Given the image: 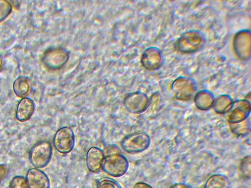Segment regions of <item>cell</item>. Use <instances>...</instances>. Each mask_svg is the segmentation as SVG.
Masks as SVG:
<instances>
[{
    "label": "cell",
    "mask_w": 251,
    "mask_h": 188,
    "mask_svg": "<svg viewBox=\"0 0 251 188\" xmlns=\"http://www.w3.org/2000/svg\"><path fill=\"white\" fill-rule=\"evenodd\" d=\"M171 89L176 99L188 100L193 96L196 87L195 83L191 79L185 76H180L174 81Z\"/></svg>",
    "instance_id": "obj_8"
},
{
    "label": "cell",
    "mask_w": 251,
    "mask_h": 188,
    "mask_svg": "<svg viewBox=\"0 0 251 188\" xmlns=\"http://www.w3.org/2000/svg\"><path fill=\"white\" fill-rule=\"evenodd\" d=\"M3 65V59L2 56L0 55V71L1 70Z\"/></svg>",
    "instance_id": "obj_29"
},
{
    "label": "cell",
    "mask_w": 251,
    "mask_h": 188,
    "mask_svg": "<svg viewBox=\"0 0 251 188\" xmlns=\"http://www.w3.org/2000/svg\"><path fill=\"white\" fill-rule=\"evenodd\" d=\"M229 182L227 177L221 174L210 176L204 186V188H228Z\"/></svg>",
    "instance_id": "obj_17"
},
{
    "label": "cell",
    "mask_w": 251,
    "mask_h": 188,
    "mask_svg": "<svg viewBox=\"0 0 251 188\" xmlns=\"http://www.w3.org/2000/svg\"><path fill=\"white\" fill-rule=\"evenodd\" d=\"M13 7L6 0H0V23L5 20L11 13Z\"/></svg>",
    "instance_id": "obj_22"
},
{
    "label": "cell",
    "mask_w": 251,
    "mask_h": 188,
    "mask_svg": "<svg viewBox=\"0 0 251 188\" xmlns=\"http://www.w3.org/2000/svg\"><path fill=\"white\" fill-rule=\"evenodd\" d=\"M105 155L103 150L97 146H92L87 151L86 155V165L91 172L96 173L102 168Z\"/></svg>",
    "instance_id": "obj_13"
},
{
    "label": "cell",
    "mask_w": 251,
    "mask_h": 188,
    "mask_svg": "<svg viewBox=\"0 0 251 188\" xmlns=\"http://www.w3.org/2000/svg\"><path fill=\"white\" fill-rule=\"evenodd\" d=\"M251 157L245 156L241 160L239 164V170L241 174L245 177H250L251 176Z\"/></svg>",
    "instance_id": "obj_23"
},
{
    "label": "cell",
    "mask_w": 251,
    "mask_h": 188,
    "mask_svg": "<svg viewBox=\"0 0 251 188\" xmlns=\"http://www.w3.org/2000/svg\"><path fill=\"white\" fill-rule=\"evenodd\" d=\"M105 156L115 153H121L120 148L116 145H109L103 150Z\"/></svg>",
    "instance_id": "obj_25"
},
{
    "label": "cell",
    "mask_w": 251,
    "mask_h": 188,
    "mask_svg": "<svg viewBox=\"0 0 251 188\" xmlns=\"http://www.w3.org/2000/svg\"><path fill=\"white\" fill-rule=\"evenodd\" d=\"M133 188H153L149 184L144 182H138L134 185Z\"/></svg>",
    "instance_id": "obj_27"
},
{
    "label": "cell",
    "mask_w": 251,
    "mask_h": 188,
    "mask_svg": "<svg viewBox=\"0 0 251 188\" xmlns=\"http://www.w3.org/2000/svg\"><path fill=\"white\" fill-rule=\"evenodd\" d=\"M96 186L97 188H122L118 182L108 177H103L99 180Z\"/></svg>",
    "instance_id": "obj_21"
},
{
    "label": "cell",
    "mask_w": 251,
    "mask_h": 188,
    "mask_svg": "<svg viewBox=\"0 0 251 188\" xmlns=\"http://www.w3.org/2000/svg\"><path fill=\"white\" fill-rule=\"evenodd\" d=\"M69 58V52L62 47H50L44 53L42 61L48 69L57 70L62 68Z\"/></svg>",
    "instance_id": "obj_5"
},
{
    "label": "cell",
    "mask_w": 251,
    "mask_h": 188,
    "mask_svg": "<svg viewBox=\"0 0 251 188\" xmlns=\"http://www.w3.org/2000/svg\"><path fill=\"white\" fill-rule=\"evenodd\" d=\"M233 102L229 95L221 94L215 98L212 107L216 112L225 114L229 110Z\"/></svg>",
    "instance_id": "obj_16"
},
{
    "label": "cell",
    "mask_w": 251,
    "mask_h": 188,
    "mask_svg": "<svg viewBox=\"0 0 251 188\" xmlns=\"http://www.w3.org/2000/svg\"><path fill=\"white\" fill-rule=\"evenodd\" d=\"M26 179L29 188H50V181L48 175L38 168L29 169Z\"/></svg>",
    "instance_id": "obj_12"
},
{
    "label": "cell",
    "mask_w": 251,
    "mask_h": 188,
    "mask_svg": "<svg viewBox=\"0 0 251 188\" xmlns=\"http://www.w3.org/2000/svg\"><path fill=\"white\" fill-rule=\"evenodd\" d=\"M52 146L48 141H41L30 149L29 160L36 168H43L50 163L52 156Z\"/></svg>",
    "instance_id": "obj_2"
},
{
    "label": "cell",
    "mask_w": 251,
    "mask_h": 188,
    "mask_svg": "<svg viewBox=\"0 0 251 188\" xmlns=\"http://www.w3.org/2000/svg\"><path fill=\"white\" fill-rule=\"evenodd\" d=\"M213 94L208 90L198 92L194 97L196 106L201 110H207L212 107L214 100Z\"/></svg>",
    "instance_id": "obj_15"
},
{
    "label": "cell",
    "mask_w": 251,
    "mask_h": 188,
    "mask_svg": "<svg viewBox=\"0 0 251 188\" xmlns=\"http://www.w3.org/2000/svg\"><path fill=\"white\" fill-rule=\"evenodd\" d=\"M230 128L232 132L238 136L248 135L251 131V121L248 118L244 121L230 123Z\"/></svg>",
    "instance_id": "obj_19"
},
{
    "label": "cell",
    "mask_w": 251,
    "mask_h": 188,
    "mask_svg": "<svg viewBox=\"0 0 251 188\" xmlns=\"http://www.w3.org/2000/svg\"><path fill=\"white\" fill-rule=\"evenodd\" d=\"M8 173V168L3 164H0V182L6 176Z\"/></svg>",
    "instance_id": "obj_26"
},
{
    "label": "cell",
    "mask_w": 251,
    "mask_h": 188,
    "mask_svg": "<svg viewBox=\"0 0 251 188\" xmlns=\"http://www.w3.org/2000/svg\"><path fill=\"white\" fill-rule=\"evenodd\" d=\"M161 103V96L160 94L156 92L152 94L149 98L148 111L150 114H153L156 112L160 107Z\"/></svg>",
    "instance_id": "obj_20"
},
{
    "label": "cell",
    "mask_w": 251,
    "mask_h": 188,
    "mask_svg": "<svg viewBox=\"0 0 251 188\" xmlns=\"http://www.w3.org/2000/svg\"><path fill=\"white\" fill-rule=\"evenodd\" d=\"M35 110V105L33 100L30 98L24 97L17 105L16 118L21 122L26 121L31 118Z\"/></svg>",
    "instance_id": "obj_14"
},
{
    "label": "cell",
    "mask_w": 251,
    "mask_h": 188,
    "mask_svg": "<svg viewBox=\"0 0 251 188\" xmlns=\"http://www.w3.org/2000/svg\"><path fill=\"white\" fill-rule=\"evenodd\" d=\"M53 144L59 153L63 154L70 153L75 144V135L73 129L69 126L59 128L54 135Z\"/></svg>",
    "instance_id": "obj_6"
},
{
    "label": "cell",
    "mask_w": 251,
    "mask_h": 188,
    "mask_svg": "<svg viewBox=\"0 0 251 188\" xmlns=\"http://www.w3.org/2000/svg\"><path fill=\"white\" fill-rule=\"evenodd\" d=\"M170 188H193L190 185L182 183H176L173 185Z\"/></svg>",
    "instance_id": "obj_28"
},
{
    "label": "cell",
    "mask_w": 251,
    "mask_h": 188,
    "mask_svg": "<svg viewBox=\"0 0 251 188\" xmlns=\"http://www.w3.org/2000/svg\"><path fill=\"white\" fill-rule=\"evenodd\" d=\"M9 188H29L26 178L17 175L13 177L9 184Z\"/></svg>",
    "instance_id": "obj_24"
},
{
    "label": "cell",
    "mask_w": 251,
    "mask_h": 188,
    "mask_svg": "<svg viewBox=\"0 0 251 188\" xmlns=\"http://www.w3.org/2000/svg\"><path fill=\"white\" fill-rule=\"evenodd\" d=\"M251 103L247 99L233 101L229 110L225 114L229 123H238L247 119L251 113Z\"/></svg>",
    "instance_id": "obj_7"
},
{
    "label": "cell",
    "mask_w": 251,
    "mask_h": 188,
    "mask_svg": "<svg viewBox=\"0 0 251 188\" xmlns=\"http://www.w3.org/2000/svg\"><path fill=\"white\" fill-rule=\"evenodd\" d=\"M233 47L235 53L240 59H249L251 53L250 31L243 30L237 32L233 38Z\"/></svg>",
    "instance_id": "obj_10"
},
{
    "label": "cell",
    "mask_w": 251,
    "mask_h": 188,
    "mask_svg": "<svg viewBox=\"0 0 251 188\" xmlns=\"http://www.w3.org/2000/svg\"><path fill=\"white\" fill-rule=\"evenodd\" d=\"M129 162L122 153H115L105 156L102 166V170L108 175L120 177L128 170Z\"/></svg>",
    "instance_id": "obj_4"
},
{
    "label": "cell",
    "mask_w": 251,
    "mask_h": 188,
    "mask_svg": "<svg viewBox=\"0 0 251 188\" xmlns=\"http://www.w3.org/2000/svg\"><path fill=\"white\" fill-rule=\"evenodd\" d=\"M205 42L202 33L197 30H190L183 33L175 43V48L179 52L190 53L200 49Z\"/></svg>",
    "instance_id": "obj_1"
},
{
    "label": "cell",
    "mask_w": 251,
    "mask_h": 188,
    "mask_svg": "<svg viewBox=\"0 0 251 188\" xmlns=\"http://www.w3.org/2000/svg\"><path fill=\"white\" fill-rule=\"evenodd\" d=\"M151 142V138L148 134L138 132L125 136L121 142V146L125 152L135 154L146 150L149 147Z\"/></svg>",
    "instance_id": "obj_3"
},
{
    "label": "cell",
    "mask_w": 251,
    "mask_h": 188,
    "mask_svg": "<svg viewBox=\"0 0 251 188\" xmlns=\"http://www.w3.org/2000/svg\"><path fill=\"white\" fill-rule=\"evenodd\" d=\"M149 98L144 93L133 92L128 94L124 99L126 109L133 114H141L146 111L148 107Z\"/></svg>",
    "instance_id": "obj_9"
},
{
    "label": "cell",
    "mask_w": 251,
    "mask_h": 188,
    "mask_svg": "<svg viewBox=\"0 0 251 188\" xmlns=\"http://www.w3.org/2000/svg\"><path fill=\"white\" fill-rule=\"evenodd\" d=\"M162 56L161 50L154 47L147 48L143 53L141 62L146 69L153 70L157 69L161 65Z\"/></svg>",
    "instance_id": "obj_11"
},
{
    "label": "cell",
    "mask_w": 251,
    "mask_h": 188,
    "mask_svg": "<svg viewBox=\"0 0 251 188\" xmlns=\"http://www.w3.org/2000/svg\"><path fill=\"white\" fill-rule=\"evenodd\" d=\"M13 89L17 96H25L30 91V84L28 79L23 76L18 77L13 82Z\"/></svg>",
    "instance_id": "obj_18"
}]
</instances>
